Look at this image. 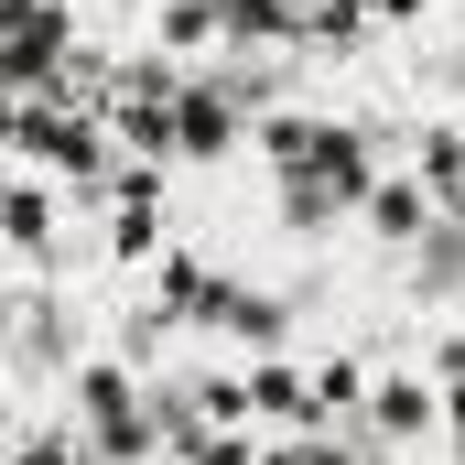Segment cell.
Listing matches in <instances>:
<instances>
[{
    "label": "cell",
    "mask_w": 465,
    "mask_h": 465,
    "mask_svg": "<svg viewBox=\"0 0 465 465\" xmlns=\"http://www.w3.org/2000/svg\"><path fill=\"white\" fill-rule=\"evenodd\" d=\"M76 422H87V455L98 465H141L152 444H163V422H152V401L130 390V368H76Z\"/></svg>",
    "instance_id": "obj_1"
},
{
    "label": "cell",
    "mask_w": 465,
    "mask_h": 465,
    "mask_svg": "<svg viewBox=\"0 0 465 465\" xmlns=\"http://www.w3.org/2000/svg\"><path fill=\"white\" fill-rule=\"evenodd\" d=\"M368 411H379V433H390V444L444 433V390H433V379H379V390H368Z\"/></svg>",
    "instance_id": "obj_2"
},
{
    "label": "cell",
    "mask_w": 465,
    "mask_h": 465,
    "mask_svg": "<svg viewBox=\"0 0 465 465\" xmlns=\"http://www.w3.org/2000/svg\"><path fill=\"white\" fill-rule=\"evenodd\" d=\"M44 238H54V184L11 173V195H0V249H44Z\"/></svg>",
    "instance_id": "obj_3"
},
{
    "label": "cell",
    "mask_w": 465,
    "mask_h": 465,
    "mask_svg": "<svg viewBox=\"0 0 465 465\" xmlns=\"http://www.w3.org/2000/svg\"><path fill=\"white\" fill-rule=\"evenodd\" d=\"M173 130H184L195 163H217V152L238 141V109H228V98H206V87H184V98H173Z\"/></svg>",
    "instance_id": "obj_4"
},
{
    "label": "cell",
    "mask_w": 465,
    "mask_h": 465,
    "mask_svg": "<svg viewBox=\"0 0 465 465\" xmlns=\"http://www.w3.org/2000/svg\"><path fill=\"white\" fill-rule=\"evenodd\" d=\"M368 228H379V238H411V228H422V184H368Z\"/></svg>",
    "instance_id": "obj_5"
},
{
    "label": "cell",
    "mask_w": 465,
    "mask_h": 465,
    "mask_svg": "<svg viewBox=\"0 0 465 465\" xmlns=\"http://www.w3.org/2000/svg\"><path fill=\"white\" fill-rule=\"evenodd\" d=\"M422 195H465V141H455V130L422 141Z\"/></svg>",
    "instance_id": "obj_6"
},
{
    "label": "cell",
    "mask_w": 465,
    "mask_h": 465,
    "mask_svg": "<svg viewBox=\"0 0 465 465\" xmlns=\"http://www.w3.org/2000/svg\"><path fill=\"white\" fill-rule=\"evenodd\" d=\"M368 11H379V22H422L433 0H368Z\"/></svg>",
    "instance_id": "obj_7"
},
{
    "label": "cell",
    "mask_w": 465,
    "mask_h": 465,
    "mask_svg": "<svg viewBox=\"0 0 465 465\" xmlns=\"http://www.w3.org/2000/svg\"><path fill=\"white\" fill-rule=\"evenodd\" d=\"M11 444H22V401L0 390V455H11Z\"/></svg>",
    "instance_id": "obj_8"
},
{
    "label": "cell",
    "mask_w": 465,
    "mask_h": 465,
    "mask_svg": "<svg viewBox=\"0 0 465 465\" xmlns=\"http://www.w3.org/2000/svg\"><path fill=\"white\" fill-rule=\"evenodd\" d=\"M11 141H22V109H11V98H0V152H11Z\"/></svg>",
    "instance_id": "obj_9"
},
{
    "label": "cell",
    "mask_w": 465,
    "mask_h": 465,
    "mask_svg": "<svg viewBox=\"0 0 465 465\" xmlns=\"http://www.w3.org/2000/svg\"><path fill=\"white\" fill-rule=\"evenodd\" d=\"M0 195H11V163H0Z\"/></svg>",
    "instance_id": "obj_10"
}]
</instances>
